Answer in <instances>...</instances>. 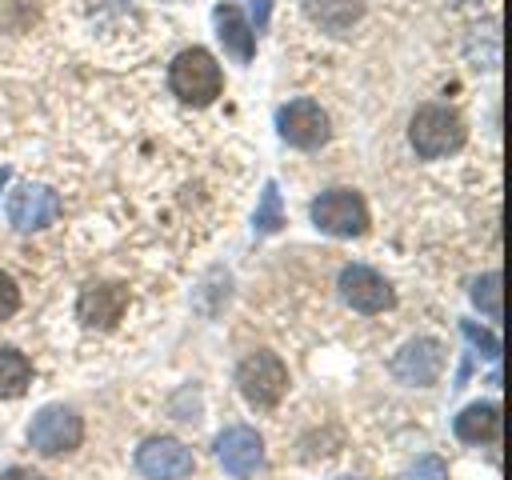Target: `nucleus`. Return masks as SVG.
I'll return each mask as SVG.
<instances>
[{"label": "nucleus", "mask_w": 512, "mask_h": 480, "mask_svg": "<svg viewBox=\"0 0 512 480\" xmlns=\"http://www.w3.org/2000/svg\"><path fill=\"white\" fill-rule=\"evenodd\" d=\"M168 88H172L184 104L204 108V104H212V100L220 96L224 72H220V64L212 60V52H204V48H184V52L172 60V68H168Z\"/></svg>", "instance_id": "obj_1"}, {"label": "nucleus", "mask_w": 512, "mask_h": 480, "mask_svg": "<svg viewBox=\"0 0 512 480\" xmlns=\"http://www.w3.org/2000/svg\"><path fill=\"white\" fill-rule=\"evenodd\" d=\"M408 140H412L416 156L440 160V156H448V152H456L464 144V120H460V112H452L444 104H424L412 116Z\"/></svg>", "instance_id": "obj_2"}, {"label": "nucleus", "mask_w": 512, "mask_h": 480, "mask_svg": "<svg viewBox=\"0 0 512 480\" xmlns=\"http://www.w3.org/2000/svg\"><path fill=\"white\" fill-rule=\"evenodd\" d=\"M236 388L252 408H276L288 392V364L276 352H252L236 368Z\"/></svg>", "instance_id": "obj_3"}, {"label": "nucleus", "mask_w": 512, "mask_h": 480, "mask_svg": "<svg viewBox=\"0 0 512 480\" xmlns=\"http://www.w3.org/2000/svg\"><path fill=\"white\" fill-rule=\"evenodd\" d=\"M312 224L328 236H364L368 232V204L352 188H328L312 200Z\"/></svg>", "instance_id": "obj_4"}, {"label": "nucleus", "mask_w": 512, "mask_h": 480, "mask_svg": "<svg viewBox=\"0 0 512 480\" xmlns=\"http://www.w3.org/2000/svg\"><path fill=\"white\" fill-rule=\"evenodd\" d=\"M80 440H84V420L72 408H64V404L40 408L32 416V424H28V444L36 452H44V456L72 452V448H80Z\"/></svg>", "instance_id": "obj_5"}, {"label": "nucleus", "mask_w": 512, "mask_h": 480, "mask_svg": "<svg viewBox=\"0 0 512 480\" xmlns=\"http://www.w3.org/2000/svg\"><path fill=\"white\" fill-rule=\"evenodd\" d=\"M340 296H344V304L352 308V312H364V316H376V312H384V308H392L396 304V292H392V284L376 272V268H368V264H348L344 272H340Z\"/></svg>", "instance_id": "obj_6"}, {"label": "nucleus", "mask_w": 512, "mask_h": 480, "mask_svg": "<svg viewBox=\"0 0 512 480\" xmlns=\"http://www.w3.org/2000/svg\"><path fill=\"white\" fill-rule=\"evenodd\" d=\"M136 468L144 480H188L196 468V456L172 436H152L136 448Z\"/></svg>", "instance_id": "obj_7"}, {"label": "nucleus", "mask_w": 512, "mask_h": 480, "mask_svg": "<svg viewBox=\"0 0 512 480\" xmlns=\"http://www.w3.org/2000/svg\"><path fill=\"white\" fill-rule=\"evenodd\" d=\"M276 128H280V136H284L292 148H304V152H312V148H320V144L328 140V116H324V108H320L316 100H308V96L288 100V104L276 112Z\"/></svg>", "instance_id": "obj_8"}, {"label": "nucleus", "mask_w": 512, "mask_h": 480, "mask_svg": "<svg viewBox=\"0 0 512 480\" xmlns=\"http://www.w3.org/2000/svg\"><path fill=\"white\" fill-rule=\"evenodd\" d=\"M60 212H64L60 196L52 188H44V184H24V188H16L8 196V224L20 228V232L48 228V224L60 220Z\"/></svg>", "instance_id": "obj_9"}, {"label": "nucleus", "mask_w": 512, "mask_h": 480, "mask_svg": "<svg viewBox=\"0 0 512 480\" xmlns=\"http://www.w3.org/2000/svg\"><path fill=\"white\" fill-rule=\"evenodd\" d=\"M216 460H220L224 472L236 476V480L252 476V472L264 464V440H260V432L248 428V424L224 428V432L216 436Z\"/></svg>", "instance_id": "obj_10"}, {"label": "nucleus", "mask_w": 512, "mask_h": 480, "mask_svg": "<svg viewBox=\"0 0 512 480\" xmlns=\"http://www.w3.org/2000/svg\"><path fill=\"white\" fill-rule=\"evenodd\" d=\"M440 372H444V344L440 340H428V336L408 340L396 352V360H392V376L404 380V384H416V388L436 384Z\"/></svg>", "instance_id": "obj_11"}, {"label": "nucleus", "mask_w": 512, "mask_h": 480, "mask_svg": "<svg viewBox=\"0 0 512 480\" xmlns=\"http://www.w3.org/2000/svg\"><path fill=\"white\" fill-rule=\"evenodd\" d=\"M128 308V288L124 284H88L76 300V316L88 328H112Z\"/></svg>", "instance_id": "obj_12"}, {"label": "nucleus", "mask_w": 512, "mask_h": 480, "mask_svg": "<svg viewBox=\"0 0 512 480\" xmlns=\"http://www.w3.org/2000/svg\"><path fill=\"white\" fill-rule=\"evenodd\" d=\"M212 20H216V36H220L224 52H228L236 64H248L252 52H256V32H252L248 16H244L236 4H216V8H212Z\"/></svg>", "instance_id": "obj_13"}, {"label": "nucleus", "mask_w": 512, "mask_h": 480, "mask_svg": "<svg viewBox=\"0 0 512 480\" xmlns=\"http://www.w3.org/2000/svg\"><path fill=\"white\" fill-rule=\"evenodd\" d=\"M452 432H456V440H464V444H488V440L500 436V408H496L492 400H476V404H468V408L452 420Z\"/></svg>", "instance_id": "obj_14"}, {"label": "nucleus", "mask_w": 512, "mask_h": 480, "mask_svg": "<svg viewBox=\"0 0 512 480\" xmlns=\"http://www.w3.org/2000/svg\"><path fill=\"white\" fill-rule=\"evenodd\" d=\"M304 12L312 16V24H320V32L344 36L364 16V0H304Z\"/></svg>", "instance_id": "obj_15"}, {"label": "nucleus", "mask_w": 512, "mask_h": 480, "mask_svg": "<svg viewBox=\"0 0 512 480\" xmlns=\"http://www.w3.org/2000/svg\"><path fill=\"white\" fill-rule=\"evenodd\" d=\"M32 384V360L16 348H0V400H16Z\"/></svg>", "instance_id": "obj_16"}, {"label": "nucleus", "mask_w": 512, "mask_h": 480, "mask_svg": "<svg viewBox=\"0 0 512 480\" xmlns=\"http://www.w3.org/2000/svg\"><path fill=\"white\" fill-rule=\"evenodd\" d=\"M280 224H284V208H280V188H276V180H268V184H264V192H260V204H256L252 228H256L260 236H268V232H276Z\"/></svg>", "instance_id": "obj_17"}, {"label": "nucleus", "mask_w": 512, "mask_h": 480, "mask_svg": "<svg viewBox=\"0 0 512 480\" xmlns=\"http://www.w3.org/2000/svg\"><path fill=\"white\" fill-rule=\"evenodd\" d=\"M472 304L488 316V320H500V272H484L480 280H472Z\"/></svg>", "instance_id": "obj_18"}, {"label": "nucleus", "mask_w": 512, "mask_h": 480, "mask_svg": "<svg viewBox=\"0 0 512 480\" xmlns=\"http://www.w3.org/2000/svg\"><path fill=\"white\" fill-rule=\"evenodd\" d=\"M460 332H464V340H468L484 360H500V340H496L488 328H480L476 320H460Z\"/></svg>", "instance_id": "obj_19"}, {"label": "nucleus", "mask_w": 512, "mask_h": 480, "mask_svg": "<svg viewBox=\"0 0 512 480\" xmlns=\"http://www.w3.org/2000/svg\"><path fill=\"white\" fill-rule=\"evenodd\" d=\"M404 480H448V464L440 456H420Z\"/></svg>", "instance_id": "obj_20"}, {"label": "nucleus", "mask_w": 512, "mask_h": 480, "mask_svg": "<svg viewBox=\"0 0 512 480\" xmlns=\"http://www.w3.org/2000/svg\"><path fill=\"white\" fill-rule=\"evenodd\" d=\"M16 308H20V288H16V280L8 272H0V320L16 316Z\"/></svg>", "instance_id": "obj_21"}, {"label": "nucleus", "mask_w": 512, "mask_h": 480, "mask_svg": "<svg viewBox=\"0 0 512 480\" xmlns=\"http://www.w3.org/2000/svg\"><path fill=\"white\" fill-rule=\"evenodd\" d=\"M244 8H248L252 32H264L268 28V16H272V0H244Z\"/></svg>", "instance_id": "obj_22"}, {"label": "nucleus", "mask_w": 512, "mask_h": 480, "mask_svg": "<svg viewBox=\"0 0 512 480\" xmlns=\"http://www.w3.org/2000/svg\"><path fill=\"white\" fill-rule=\"evenodd\" d=\"M0 480H44V476H40L36 468H8Z\"/></svg>", "instance_id": "obj_23"}, {"label": "nucleus", "mask_w": 512, "mask_h": 480, "mask_svg": "<svg viewBox=\"0 0 512 480\" xmlns=\"http://www.w3.org/2000/svg\"><path fill=\"white\" fill-rule=\"evenodd\" d=\"M340 480H352V476H340Z\"/></svg>", "instance_id": "obj_24"}]
</instances>
